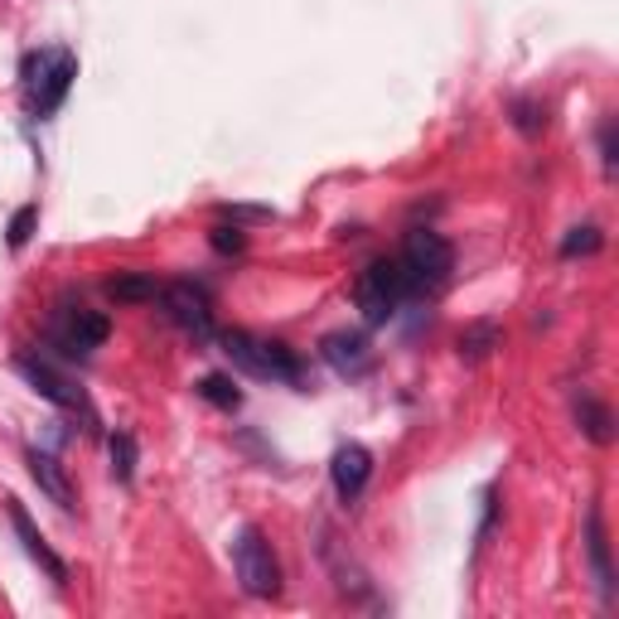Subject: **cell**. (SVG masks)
<instances>
[{
    "mask_svg": "<svg viewBox=\"0 0 619 619\" xmlns=\"http://www.w3.org/2000/svg\"><path fill=\"white\" fill-rule=\"evenodd\" d=\"M34 228H39V208H34V204H24V208H16V214H10L6 243L16 247V252H20V247H24V243H30V237H34Z\"/></svg>",
    "mask_w": 619,
    "mask_h": 619,
    "instance_id": "obj_19",
    "label": "cell"
},
{
    "mask_svg": "<svg viewBox=\"0 0 619 619\" xmlns=\"http://www.w3.org/2000/svg\"><path fill=\"white\" fill-rule=\"evenodd\" d=\"M402 267L412 276L416 291H426V286H441L445 276L455 271V247L431 228H412L402 243Z\"/></svg>",
    "mask_w": 619,
    "mask_h": 619,
    "instance_id": "obj_5",
    "label": "cell"
},
{
    "mask_svg": "<svg viewBox=\"0 0 619 619\" xmlns=\"http://www.w3.org/2000/svg\"><path fill=\"white\" fill-rule=\"evenodd\" d=\"M576 421H581V431L596 445H610L615 441V416H610V406H605V402L581 398V402H576Z\"/></svg>",
    "mask_w": 619,
    "mask_h": 619,
    "instance_id": "obj_15",
    "label": "cell"
},
{
    "mask_svg": "<svg viewBox=\"0 0 619 619\" xmlns=\"http://www.w3.org/2000/svg\"><path fill=\"white\" fill-rule=\"evenodd\" d=\"M218 214L233 218V223H267V218H276L271 208H261V204H223Z\"/></svg>",
    "mask_w": 619,
    "mask_h": 619,
    "instance_id": "obj_23",
    "label": "cell"
},
{
    "mask_svg": "<svg viewBox=\"0 0 619 619\" xmlns=\"http://www.w3.org/2000/svg\"><path fill=\"white\" fill-rule=\"evenodd\" d=\"M208 247H214L218 257H237L247 247V233L237 228V223H233V228H228V223H218V228H208Z\"/></svg>",
    "mask_w": 619,
    "mask_h": 619,
    "instance_id": "obj_21",
    "label": "cell"
},
{
    "mask_svg": "<svg viewBox=\"0 0 619 619\" xmlns=\"http://www.w3.org/2000/svg\"><path fill=\"white\" fill-rule=\"evenodd\" d=\"M161 306L165 314L175 320L184 334H194V339H214V310H208V296L199 291V286H189V281H175V286H161Z\"/></svg>",
    "mask_w": 619,
    "mask_h": 619,
    "instance_id": "obj_6",
    "label": "cell"
},
{
    "mask_svg": "<svg viewBox=\"0 0 619 619\" xmlns=\"http://www.w3.org/2000/svg\"><path fill=\"white\" fill-rule=\"evenodd\" d=\"M498 344H504V324H498V320H474V324L460 329L455 353H460L465 363H484Z\"/></svg>",
    "mask_w": 619,
    "mask_h": 619,
    "instance_id": "obj_14",
    "label": "cell"
},
{
    "mask_svg": "<svg viewBox=\"0 0 619 619\" xmlns=\"http://www.w3.org/2000/svg\"><path fill=\"white\" fill-rule=\"evenodd\" d=\"M233 571H237V581H243V590L252 600L281 596V566H276L267 537H261L257 528H237V537H233Z\"/></svg>",
    "mask_w": 619,
    "mask_h": 619,
    "instance_id": "obj_4",
    "label": "cell"
},
{
    "mask_svg": "<svg viewBox=\"0 0 619 619\" xmlns=\"http://www.w3.org/2000/svg\"><path fill=\"white\" fill-rule=\"evenodd\" d=\"M6 513H10V528H16L20 547H24V557H30V561H39V571H44L49 581H59V586L69 581V566H63V557H59V551L44 543V533L34 528V518H30V513H24V504H20V498H6Z\"/></svg>",
    "mask_w": 619,
    "mask_h": 619,
    "instance_id": "obj_8",
    "label": "cell"
},
{
    "mask_svg": "<svg viewBox=\"0 0 619 619\" xmlns=\"http://www.w3.org/2000/svg\"><path fill=\"white\" fill-rule=\"evenodd\" d=\"M54 334H59V344L69 349V353H92V349H102L107 344V334H112V320L102 310H63V320H54Z\"/></svg>",
    "mask_w": 619,
    "mask_h": 619,
    "instance_id": "obj_9",
    "label": "cell"
},
{
    "mask_svg": "<svg viewBox=\"0 0 619 619\" xmlns=\"http://www.w3.org/2000/svg\"><path fill=\"white\" fill-rule=\"evenodd\" d=\"M586 551H590V571H596L600 600L615 605V566H610V537H605L600 508H586Z\"/></svg>",
    "mask_w": 619,
    "mask_h": 619,
    "instance_id": "obj_12",
    "label": "cell"
},
{
    "mask_svg": "<svg viewBox=\"0 0 619 619\" xmlns=\"http://www.w3.org/2000/svg\"><path fill=\"white\" fill-rule=\"evenodd\" d=\"M368 474H373V451H368V445H359V441L339 445L334 460H329V479H334V494L344 498V504H353V498L363 494Z\"/></svg>",
    "mask_w": 619,
    "mask_h": 619,
    "instance_id": "obj_10",
    "label": "cell"
},
{
    "mask_svg": "<svg viewBox=\"0 0 619 619\" xmlns=\"http://www.w3.org/2000/svg\"><path fill=\"white\" fill-rule=\"evenodd\" d=\"M20 368V378L30 383L39 398H49L54 406H63V412H87V398H83V388H73V378H63L49 359H34V353H20L16 359Z\"/></svg>",
    "mask_w": 619,
    "mask_h": 619,
    "instance_id": "obj_7",
    "label": "cell"
},
{
    "mask_svg": "<svg viewBox=\"0 0 619 619\" xmlns=\"http://www.w3.org/2000/svg\"><path fill=\"white\" fill-rule=\"evenodd\" d=\"M218 344H223V359L233 368H243L247 378H261V383H300V359L281 339H252L247 329H228Z\"/></svg>",
    "mask_w": 619,
    "mask_h": 619,
    "instance_id": "obj_1",
    "label": "cell"
},
{
    "mask_svg": "<svg viewBox=\"0 0 619 619\" xmlns=\"http://www.w3.org/2000/svg\"><path fill=\"white\" fill-rule=\"evenodd\" d=\"M194 392H199L204 402H214L218 412H237V406H243V392H237V383H233V378H223V373L199 378V383H194Z\"/></svg>",
    "mask_w": 619,
    "mask_h": 619,
    "instance_id": "obj_17",
    "label": "cell"
},
{
    "mask_svg": "<svg viewBox=\"0 0 619 619\" xmlns=\"http://www.w3.org/2000/svg\"><path fill=\"white\" fill-rule=\"evenodd\" d=\"M320 359L334 368V373H363L368 368V334L363 329H334V334L320 339Z\"/></svg>",
    "mask_w": 619,
    "mask_h": 619,
    "instance_id": "obj_11",
    "label": "cell"
},
{
    "mask_svg": "<svg viewBox=\"0 0 619 619\" xmlns=\"http://www.w3.org/2000/svg\"><path fill=\"white\" fill-rule=\"evenodd\" d=\"M543 122H547V116H543V107H537L533 97H518V102H513V126H518L523 136H537V131H543Z\"/></svg>",
    "mask_w": 619,
    "mask_h": 619,
    "instance_id": "obj_22",
    "label": "cell"
},
{
    "mask_svg": "<svg viewBox=\"0 0 619 619\" xmlns=\"http://www.w3.org/2000/svg\"><path fill=\"white\" fill-rule=\"evenodd\" d=\"M73 78H78V59L69 54V49H44V54L24 59V87H30V102H34L39 116L63 107Z\"/></svg>",
    "mask_w": 619,
    "mask_h": 619,
    "instance_id": "obj_3",
    "label": "cell"
},
{
    "mask_svg": "<svg viewBox=\"0 0 619 619\" xmlns=\"http://www.w3.org/2000/svg\"><path fill=\"white\" fill-rule=\"evenodd\" d=\"M406 296H416V286H412V276H406L402 257L368 261L363 276H359V286H353V306H359L363 324H388Z\"/></svg>",
    "mask_w": 619,
    "mask_h": 619,
    "instance_id": "obj_2",
    "label": "cell"
},
{
    "mask_svg": "<svg viewBox=\"0 0 619 619\" xmlns=\"http://www.w3.org/2000/svg\"><path fill=\"white\" fill-rule=\"evenodd\" d=\"M600 247H605V233L596 223H581V228H571L561 237V257H596Z\"/></svg>",
    "mask_w": 619,
    "mask_h": 619,
    "instance_id": "obj_18",
    "label": "cell"
},
{
    "mask_svg": "<svg viewBox=\"0 0 619 619\" xmlns=\"http://www.w3.org/2000/svg\"><path fill=\"white\" fill-rule=\"evenodd\" d=\"M30 479L39 484V489H44L49 498H54L59 508H73V484H69V474H63V465L49 451H30Z\"/></svg>",
    "mask_w": 619,
    "mask_h": 619,
    "instance_id": "obj_13",
    "label": "cell"
},
{
    "mask_svg": "<svg viewBox=\"0 0 619 619\" xmlns=\"http://www.w3.org/2000/svg\"><path fill=\"white\" fill-rule=\"evenodd\" d=\"M112 474H116V479H131V474H136V441H131L126 436V431H116V436H112Z\"/></svg>",
    "mask_w": 619,
    "mask_h": 619,
    "instance_id": "obj_20",
    "label": "cell"
},
{
    "mask_svg": "<svg viewBox=\"0 0 619 619\" xmlns=\"http://www.w3.org/2000/svg\"><path fill=\"white\" fill-rule=\"evenodd\" d=\"M107 296L122 300V306H141V300L161 296V281H155V276H141V271H126V276H112L107 281Z\"/></svg>",
    "mask_w": 619,
    "mask_h": 619,
    "instance_id": "obj_16",
    "label": "cell"
},
{
    "mask_svg": "<svg viewBox=\"0 0 619 619\" xmlns=\"http://www.w3.org/2000/svg\"><path fill=\"white\" fill-rule=\"evenodd\" d=\"M615 155H619V146H615V122H605L600 126V165H605V175H615Z\"/></svg>",
    "mask_w": 619,
    "mask_h": 619,
    "instance_id": "obj_24",
    "label": "cell"
}]
</instances>
